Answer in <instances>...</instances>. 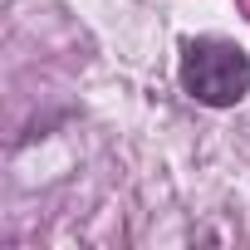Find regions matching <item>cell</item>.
Returning a JSON list of instances; mask_svg holds the SVG:
<instances>
[{
    "mask_svg": "<svg viewBox=\"0 0 250 250\" xmlns=\"http://www.w3.org/2000/svg\"><path fill=\"white\" fill-rule=\"evenodd\" d=\"M182 88L206 108H235L250 93V54L230 40H187L182 44Z\"/></svg>",
    "mask_w": 250,
    "mask_h": 250,
    "instance_id": "6da1fadb",
    "label": "cell"
}]
</instances>
